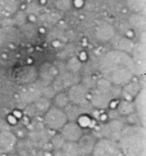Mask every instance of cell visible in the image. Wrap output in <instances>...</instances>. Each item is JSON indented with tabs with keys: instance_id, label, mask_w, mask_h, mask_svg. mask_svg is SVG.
<instances>
[{
	"instance_id": "26",
	"label": "cell",
	"mask_w": 146,
	"mask_h": 156,
	"mask_svg": "<svg viewBox=\"0 0 146 156\" xmlns=\"http://www.w3.org/2000/svg\"><path fill=\"white\" fill-rule=\"evenodd\" d=\"M52 156H65V154H63V152L62 151L61 149H58V150H54Z\"/></svg>"
},
{
	"instance_id": "9",
	"label": "cell",
	"mask_w": 146,
	"mask_h": 156,
	"mask_svg": "<svg viewBox=\"0 0 146 156\" xmlns=\"http://www.w3.org/2000/svg\"><path fill=\"white\" fill-rule=\"evenodd\" d=\"M135 69V76L143 75L145 71V45L143 43H134L130 53Z\"/></svg>"
},
{
	"instance_id": "10",
	"label": "cell",
	"mask_w": 146,
	"mask_h": 156,
	"mask_svg": "<svg viewBox=\"0 0 146 156\" xmlns=\"http://www.w3.org/2000/svg\"><path fill=\"white\" fill-rule=\"evenodd\" d=\"M15 79L21 86L31 84L38 79V70L34 66L24 65L15 73Z\"/></svg>"
},
{
	"instance_id": "24",
	"label": "cell",
	"mask_w": 146,
	"mask_h": 156,
	"mask_svg": "<svg viewBox=\"0 0 146 156\" xmlns=\"http://www.w3.org/2000/svg\"><path fill=\"white\" fill-rule=\"evenodd\" d=\"M65 142H66V140H65L64 138L62 137V136L59 133H57L56 134L54 135L51 138V145H52L54 150L61 149Z\"/></svg>"
},
{
	"instance_id": "1",
	"label": "cell",
	"mask_w": 146,
	"mask_h": 156,
	"mask_svg": "<svg viewBox=\"0 0 146 156\" xmlns=\"http://www.w3.org/2000/svg\"><path fill=\"white\" fill-rule=\"evenodd\" d=\"M99 67L102 77L120 87L132 81L135 76L132 57L122 51L112 49L105 53L99 61Z\"/></svg>"
},
{
	"instance_id": "16",
	"label": "cell",
	"mask_w": 146,
	"mask_h": 156,
	"mask_svg": "<svg viewBox=\"0 0 146 156\" xmlns=\"http://www.w3.org/2000/svg\"><path fill=\"white\" fill-rule=\"evenodd\" d=\"M16 135L9 131L0 133V153L9 154L14 150L17 145Z\"/></svg>"
},
{
	"instance_id": "2",
	"label": "cell",
	"mask_w": 146,
	"mask_h": 156,
	"mask_svg": "<svg viewBox=\"0 0 146 156\" xmlns=\"http://www.w3.org/2000/svg\"><path fill=\"white\" fill-rule=\"evenodd\" d=\"M118 142L124 156H145V127L127 124Z\"/></svg>"
},
{
	"instance_id": "12",
	"label": "cell",
	"mask_w": 146,
	"mask_h": 156,
	"mask_svg": "<svg viewBox=\"0 0 146 156\" xmlns=\"http://www.w3.org/2000/svg\"><path fill=\"white\" fill-rule=\"evenodd\" d=\"M58 133L66 142H76L84 134L83 128L76 121H68Z\"/></svg>"
},
{
	"instance_id": "28",
	"label": "cell",
	"mask_w": 146,
	"mask_h": 156,
	"mask_svg": "<svg viewBox=\"0 0 146 156\" xmlns=\"http://www.w3.org/2000/svg\"><path fill=\"white\" fill-rule=\"evenodd\" d=\"M79 156H81V155H79Z\"/></svg>"
},
{
	"instance_id": "3",
	"label": "cell",
	"mask_w": 146,
	"mask_h": 156,
	"mask_svg": "<svg viewBox=\"0 0 146 156\" xmlns=\"http://www.w3.org/2000/svg\"><path fill=\"white\" fill-rule=\"evenodd\" d=\"M122 96V87L101 77L95 81V84L89 90L88 102L93 108L107 109L112 103L118 100Z\"/></svg>"
},
{
	"instance_id": "15",
	"label": "cell",
	"mask_w": 146,
	"mask_h": 156,
	"mask_svg": "<svg viewBox=\"0 0 146 156\" xmlns=\"http://www.w3.org/2000/svg\"><path fill=\"white\" fill-rule=\"evenodd\" d=\"M132 102L135 113L138 116L141 126L145 127V89L141 88Z\"/></svg>"
},
{
	"instance_id": "18",
	"label": "cell",
	"mask_w": 146,
	"mask_h": 156,
	"mask_svg": "<svg viewBox=\"0 0 146 156\" xmlns=\"http://www.w3.org/2000/svg\"><path fill=\"white\" fill-rule=\"evenodd\" d=\"M141 87H140L139 83L138 82L133 81V80H132L127 84L122 87L121 97H122L125 100L132 102L137 94H138V92L141 90Z\"/></svg>"
},
{
	"instance_id": "11",
	"label": "cell",
	"mask_w": 146,
	"mask_h": 156,
	"mask_svg": "<svg viewBox=\"0 0 146 156\" xmlns=\"http://www.w3.org/2000/svg\"><path fill=\"white\" fill-rule=\"evenodd\" d=\"M43 87L45 86L37 80L31 84L23 86L19 95L21 100L26 104H32L42 97Z\"/></svg>"
},
{
	"instance_id": "4",
	"label": "cell",
	"mask_w": 146,
	"mask_h": 156,
	"mask_svg": "<svg viewBox=\"0 0 146 156\" xmlns=\"http://www.w3.org/2000/svg\"><path fill=\"white\" fill-rule=\"evenodd\" d=\"M68 118L64 109L52 106L43 114V122L48 130L58 132L68 122Z\"/></svg>"
},
{
	"instance_id": "22",
	"label": "cell",
	"mask_w": 146,
	"mask_h": 156,
	"mask_svg": "<svg viewBox=\"0 0 146 156\" xmlns=\"http://www.w3.org/2000/svg\"><path fill=\"white\" fill-rule=\"evenodd\" d=\"M65 156H79V149L76 142H65L61 148Z\"/></svg>"
},
{
	"instance_id": "5",
	"label": "cell",
	"mask_w": 146,
	"mask_h": 156,
	"mask_svg": "<svg viewBox=\"0 0 146 156\" xmlns=\"http://www.w3.org/2000/svg\"><path fill=\"white\" fill-rule=\"evenodd\" d=\"M81 79L82 78L79 73L70 71L66 69L62 71H58V73L51 85L56 93L65 92L76 83H80Z\"/></svg>"
},
{
	"instance_id": "13",
	"label": "cell",
	"mask_w": 146,
	"mask_h": 156,
	"mask_svg": "<svg viewBox=\"0 0 146 156\" xmlns=\"http://www.w3.org/2000/svg\"><path fill=\"white\" fill-rule=\"evenodd\" d=\"M37 70H38L37 81L39 82L43 86L51 84L59 71L56 66L49 62L43 63Z\"/></svg>"
},
{
	"instance_id": "17",
	"label": "cell",
	"mask_w": 146,
	"mask_h": 156,
	"mask_svg": "<svg viewBox=\"0 0 146 156\" xmlns=\"http://www.w3.org/2000/svg\"><path fill=\"white\" fill-rule=\"evenodd\" d=\"M95 34L97 39L102 42L112 41L115 36V30L113 26L108 24H102L95 29Z\"/></svg>"
},
{
	"instance_id": "14",
	"label": "cell",
	"mask_w": 146,
	"mask_h": 156,
	"mask_svg": "<svg viewBox=\"0 0 146 156\" xmlns=\"http://www.w3.org/2000/svg\"><path fill=\"white\" fill-rule=\"evenodd\" d=\"M98 138L94 134L84 133L82 137L76 142L79 155L91 156Z\"/></svg>"
},
{
	"instance_id": "20",
	"label": "cell",
	"mask_w": 146,
	"mask_h": 156,
	"mask_svg": "<svg viewBox=\"0 0 146 156\" xmlns=\"http://www.w3.org/2000/svg\"><path fill=\"white\" fill-rule=\"evenodd\" d=\"M51 101H52V106L62 109H65L71 103L66 91L56 93Z\"/></svg>"
},
{
	"instance_id": "23",
	"label": "cell",
	"mask_w": 146,
	"mask_h": 156,
	"mask_svg": "<svg viewBox=\"0 0 146 156\" xmlns=\"http://www.w3.org/2000/svg\"><path fill=\"white\" fill-rule=\"evenodd\" d=\"M32 104L37 110L43 112V114H44L52 106V101L49 99L46 98V97L42 96L39 99H38Z\"/></svg>"
},
{
	"instance_id": "27",
	"label": "cell",
	"mask_w": 146,
	"mask_h": 156,
	"mask_svg": "<svg viewBox=\"0 0 146 156\" xmlns=\"http://www.w3.org/2000/svg\"><path fill=\"white\" fill-rule=\"evenodd\" d=\"M10 156H19V155H16V154H13V155H10Z\"/></svg>"
},
{
	"instance_id": "7",
	"label": "cell",
	"mask_w": 146,
	"mask_h": 156,
	"mask_svg": "<svg viewBox=\"0 0 146 156\" xmlns=\"http://www.w3.org/2000/svg\"><path fill=\"white\" fill-rule=\"evenodd\" d=\"M124 118H117L110 119L102 126L100 130V136L99 138H108L118 141L123 129L127 125ZM98 138V139H99Z\"/></svg>"
},
{
	"instance_id": "8",
	"label": "cell",
	"mask_w": 146,
	"mask_h": 156,
	"mask_svg": "<svg viewBox=\"0 0 146 156\" xmlns=\"http://www.w3.org/2000/svg\"><path fill=\"white\" fill-rule=\"evenodd\" d=\"M66 92L70 103L72 104L82 106L90 104L88 102L89 89L81 82L72 86Z\"/></svg>"
},
{
	"instance_id": "21",
	"label": "cell",
	"mask_w": 146,
	"mask_h": 156,
	"mask_svg": "<svg viewBox=\"0 0 146 156\" xmlns=\"http://www.w3.org/2000/svg\"><path fill=\"white\" fill-rule=\"evenodd\" d=\"M112 41L115 46L114 49L126 52L130 55L134 45V43L132 42L130 39H129L128 37H119V39H115L113 37Z\"/></svg>"
},
{
	"instance_id": "19",
	"label": "cell",
	"mask_w": 146,
	"mask_h": 156,
	"mask_svg": "<svg viewBox=\"0 0 146 156\" xmlns=\"http://www.w3.org/2000/svg\"><path fill=\"white\" fill-rule=\"evenodd\" d=\"M115 111L120 117L125 118L128 115L135 112L133 102L129 101L125 99L119 100L115 107Z\"/></svg>"
},
{
	"instance_id": "6",
	"label": "cell",
	"mask_w": 146,
	"mask_h": 156,
	"mask_svg": "<svg viewBox=\"0 0 146 156\" xmlns=\"http://www.w3.org/2000/svg\"><path fill=\"white\" fill-rule=\"evenodd\" d=\"M91 156H124L118 141L99 138Z\"/></svg>"
},
{
	"instance_id": "25",
	"label": "cell",
	"mask_w": 146,
	"mask_h": 156,
	"mask_svg": "<svg viewBox=\"0 0 146 156\" xmlns=\"http://www.w3.org/2000/svg\"><path fill=\"white\" fill-rule=\"evenodd\" d=\"M81 68V64L79 59L75 57L72 58L68 61L67 62V70H70L72 72H76V73H79V70Z\"/></svg>"
}]
</instances>
